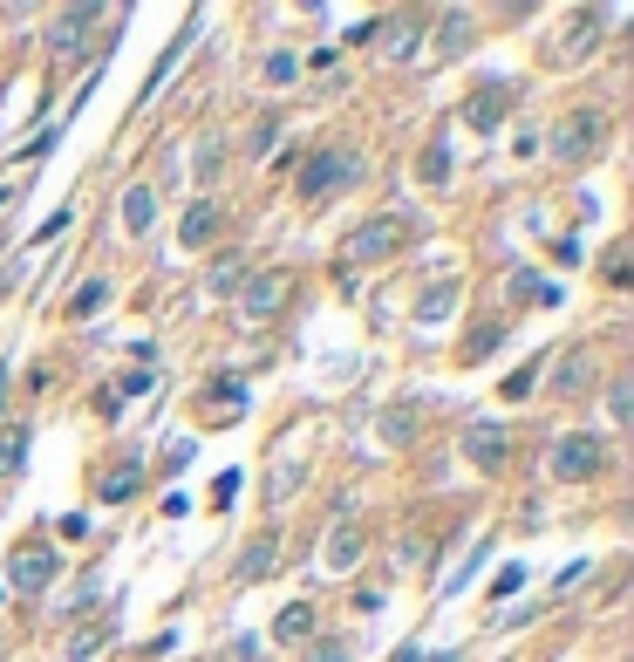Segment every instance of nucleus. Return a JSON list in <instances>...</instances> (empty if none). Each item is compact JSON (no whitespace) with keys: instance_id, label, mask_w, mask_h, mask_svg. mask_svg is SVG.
Instances as JSON below:
<instances>
[{"instance_id":"1","label":"nucleus","mask_w":634,"mask_h":662,"mask_svg":"<svg viewBox=\"0 0 634 662\" xmlns=\"http://www.w3.org/2000/svg\"><path fill=\"white\" fill-rule=\"evenodd\" d=\"M362 151L355 144H321V151L300 164V198H328V192H341V185H362Z\"/></svg>"},{"instance_id":"2","label":"nucleus","mask_w":634,"mask_h":662,"mask_svg":"<svg viewBox=\"0 0 634 662\" xmlns=\"http://www.w3.org/2000/svg\"><path fill=\"white\" fill-rule=\"evenodd\" d=\"M600 465H607V451H600V437H587V430H566L560 444H553V458H546V471L560 485H587V478H600Z\"/></svg>"},{"instance_id":"3","label":"nucleus","mask_w":634,"mask_h":662,"mask_svg":"<svg viewBox=\"0 0 634 662\" xmlns=\"http://www.w3.org/2000/svg\"><path fill=\"white\" fill-rule=\"evenodd\" d=\"M410 219L403 212H382V219H362L355 233H348V260H389V253H403L410 246Z\"/></svg>"},{"instance_id":"4","label":"nucleus","mask_w":634,"mask_h":662,"mask_svg":"<svg viewBox=\"0 0 634 662\" xmlns=\"http://www.w3.org/2000/svg\"><path fill=\"white\" fill-rule=\"evenodd\" d=\"M294 301V273L287 267H266L239 287V321H273V314Z\"/></svg>"},{"instance_id":"5","label":"nucleus","mask_w":634,"mask_h":662,"mask_svg":"<svg viewBox=\"0 0 634 662\" xmlns=\"http://www.w3.org/2000/svg\"><path fill=\"white\" fill-rule=\"evenodd\" d=\"M546 144H553L560 164H587V157L600 151V110H573V117H560V130H553Z\"/></svg>"},{"instance_id":"6","label":"nucleus","mask_w":634,"mask_h":662,"mask_svg":"<svg viewBox=\"0 0 634 662\" xmlns=\"http://www.w3.org/2000/svg\"><path fill=\"white\" fill-rule=\"evenodd\" d=\"M96 21H103V7H62V14L48 21V48H55L62 62H75V55L89 48V35H96Z\"/></svg>"},{"instance_id":"7","label":"nucleus","mask_w":634,"mask_h":662,"mask_svg":"<svg viewBox=\"0 0 634 662\" xmlns=\"http://www.w3.org/2000/svg\"><path fill=\"white\" fill-rule=\"evenodd\" d=\"M464 458H471V471H505V458H512V430L498 424V417L471 424L464 430Z\"/></svg>"},{"instance_id":"8","label":"nucleus","mask_w":634,"mask_h":662,"mask_svg":"<svg viewBox=\"0 0 634 662\" xmlns=\"http://www.w3.org/2000/svg\"><path fill=\"white\" fill-rule=\"evenodd\" d=\"M7 581L21 587V594H41V587L55 581V546H14V560H7Z\"/></svg>"},{"instance_id":"9","label":"nucleus","mask_w":634,"mask_h":662,"mask_svg":"<svg viewBox=\"0 0 634 662\" xmlns=\"http://www.w3.org/2000/svg\"><path fill=\"white\" fill-rule=\"evenodd\" d=\"M512 110V82H485L471 103H464V117H471V130H498V117Z\"/></svg>"},{"instance_id":"10","label":"nucleus","mask_w":634,"mask_h":662,"mask_svg":"<svg viewBox=\"0 0 634 662\" xmlns=\"http://www.w3.org/2000/svg\"><path fill=\"white\" fill-rule=\"evenodd\" d=\"M553 390H560V396H587V390H594V355H580V349L560 355V369H553Z\"/></svg>"},{"instance_id":"11","label":"nucleus","mask_w":634,"mask_h":662,"mask_svg":"<svg viewBox=\"0 0 634 662\" xmlns=\"http://www.w3.org/2000/svg\"><path fill=\"white\" fill-rule=\"evenodd\" d=\"M362 526H348V519H341L335 533H328V567H335V574H348V567H362Z\"/></svg>"},{"instance_id":"12","label":"nucleus","mask_w":634,"mask_h":662,"mask_svg":"<svg viewBox=\"0 0 634 662\" xmlns=\"http://www.w3.org/2000/svg\"><path fill=\"white\" fill-rule=\"evenodd\" d=\"M273 560H280V533H260V540L239 553V581H266V574H273Z\"/></svg>"},{"instance_id":"13","label":"nucleus","mask_w":634,"mask_h":662,"mask_svg":"<svg viewBox=\"0 0 634 662\" xmlns=\"http://www.w3.org/2000/svg\"><path fill=\"white\" fill-rule=\"evenodd\" d=\"M594 41H600V14H573V21H566V41L553 48V55H560V62H573V55H587Z\"/></svg>"},{"instance_id":"14","label":"nucleus","mask_w":634,"mask_h":662,"mask_svg":"<svg viewBox=\"0 0 634 662\" xmlns=\"http://www.w3.org/2000/svg\"><path fill=\"white\" fill-rule=\"evenodd\" d=\"M123 226H130V233H150V226H157V192H150V185H130V192H123Z\"/></svg>"},{"instance_id":"15","label":"nucleus","mask_w":634,"mask_h":662,"mask_svg":"<svg viewBox=\"0 0 634 662\" xmlns=\"http://www.w3.org/2000/svg\"><path fill=\"white\" fill-rule=\"evenodd\" d=\"M178 233H185V246L212 239V233H219V205H212V198H191V212H185V226H178Z\"/></svg>"},{"instance_id":"16","label":"nucleus","mask_w":634,"mask_h":662,"mask_svg":"<svg viewBox=\"0 0 634 662\" xmlns=\"http://www.w3.org/2000/svg\"><path fill=\"white\" fill-rule=\"evenodd\" d=\"M239 410H246V390H239L232 376L212 383V410H205V417H212V424H239Z\"/></svg>"},{"instance_id":"17","label":"nucleus","mask_w":634,"mask_h":662,"mask_svg":"<svg viewBox=\"0 0 634 662\" xmlns=\"http://www.w3.org/2000/svg\"><path fill=\"white\" fill-rule=\"evenodd\" d=\"M103 649H110V628H103V622H89V628H75V635H69V662H96Z\"/></svg>"},{"instance_id":"18","label":"nucleus","mask_w":634,"mask_h":662,"mask_svg":"<svg viewBox=\"0 0 634 662\" xmlns=\"http://www.w3.org/2000/svg\"><path fill=\"white\" fill-rule=\"evenodd\" d=\"M21 458H28V424H7L0 430V478L21 471Z\"/></svg>"},{"instance_id":"19","label":"nucleus","mask_w":634,"mask_h":662,"mask_svg":"<svg viewBox=\"0 0 634 662\" xmlns=\"http://www.w3.org/2000/svg\"><path fill=\"white\" fill-rule=\"evenodd\" d=\"M103 301H110V280H103V273H89V280H82V287H75L69 314H96V308H103Z\"/></svg>"},{"instance_id":"20","label":"nucleus","mask_w":634,"mask_h":662,"mask_svg":"<svg viewBox=\"0 0 634 662\" xmlns=\"http://www.w3.org/2000/svg\"><path fill=\"white\" fill-rule=\"evenodd\" d=\"M294 492H300V465H294V458H280V465H273V485H266V499H273V506H287Z\"/></svg>"},{"instance_id":"21","label":"nucleus","mask_w":634,"mask_h":662,"mask_svg":"<svg viewBox=\"0 0 634 662\" xmlns=\"http://www.w3.org/2000/svg\"><path fill=\"white\" fill-rule=\"evenodd\" d=\"M450 308H457V287H450V280H444V287H430V294L416 301V321H444Z\"/></svg>"},{"instance_id":"22","label":"nucleus","mask_w":634,"mask_h":662,"mask_svg":"<svg viewBox=\"0 0 634 662\" xmlns=\"http://www.w3.org/2000/svg\"><path fill=\"white\" fill-rule=\"evenodd\" d=\"M464 41H471V14H444V21H437V48H444V55H457Z\"/></svg>"},{"instance_id":"23","label":"nucleus","mask_w":634,"mask_h":662,"mask_svg":"<svg viewBox=\"0 0 634 662\" xmlns=\"http://www.w3.org/2000/svg\"><path fill=\"white\" fill-rule=\"evenodd\" d=\"M416 178H423V185H444V178H450V151H444V144H430V151L416 157Z\"/></svg>"},{"instance_id":"24","label":"nucleus","mask_w":634,"mask_h":662,"mask_svg":"<svg viewBox=\"0 0 634 662\" xmlns=\"http://www.w3.org/2000/svg\"><path fill=\"white\" fill-rule=\"evenodd\" d=\"M498 335H505L498 321H485V328H471V335H464V362H485V355L498 349Z\"/></svg>"},{"instance_id":"25","label":"nucleus","mask_w":634,"mask_h":662,"mask_svg":"<svg viewBox=\"0 0 634 662\" xmlns=\"http://www.w3.org/2000/svg\"><path fill=\"white\" fill-rule=\"evenodd\" d=\"M512 301H546V308H553L560 294H553V287H546L539 273H512Z\"/></svg>"},{"instance_id":"26","label":"nucleus","mask_w":634,"mask_h":662,"mask_svg":"<svg viewBox=\"0 0 634 662\" xmlns=\"http://www.w3.org/2000/svg\"><path fill=\"white\" fill-rule=\"evenodd\" d=\"M266 82H280V89L300 82V55H287V48H280V55H266Z\"/></svg>"},{"instance_id":"27","label":"nucleus","mask_w":634,"mask_h":662,"mask_svg":"<svg viewBox=\"0 0 634 662\" xmlns=\"http://www.w3.org/2000/svg\"><path fill=\"white\" fill-rule=\"evenodd\" d=\"M130 492H137V465H116L103 478V499H130Z\"/></svg>"},{"instance_id":"28","label":"nucleus","mask_w":634,"mask_h":662,"mask_svg":"<svg viewBox=\"0 0 634 662\" xmlns=\"http://www.w3.org/2000/svg\"><path fill=\"white\" fill-rule=\"evenodd\" d=\"M607 410H614V417L634 410V376H614V383H607Z\"/></svg>"},{"instance_id":"29","label":"nucleus","mask_w":634,"mask_h":662,"mask_svg":"<svg viewBox=\"0 0 634 662\" xmlns=\"http://www.w3.org/2000/svg\"><path fill=\"white\" fill-rule=\"evenodd\" d=\"M382 437H389V444H410V437H416V410H389Z\"/></svg>"},{"instance_id":"30","label":"nucleus","mask_w":634,"mask_h":662,"mask_svg":"<svg viewBox=\"0 0 634 662\" xmlns=\"http://www.w3.org/2000/svg\"><path fill=\"white\" fill-rule=\"evenodd\" d=\"M300 628H314V608H307V601H294V608L273 622V635H300Z\"/></svg>"},{"instance_id":"31","label":"nucleus","mask_w":634,"mask_h":662,"mask_svg":"<svg viewBox=\"0 0 634 662\" xmlns=\"http://www.w3.org/2000/svg\"><path fill=\"white\" fill-rule=\"evenodd\" d=\"M219 164H225V151H219V144H205V151L191 157V178H205V185H212V178H219Z\"/></svg>"},{"instance_id":"32","label":"nucleus","mask_w":634,"mask_h":662,"mask_svg":"<svg viewBox=\"0 0 634 662\" xmlns=\"http://www.w3.org/2000/svg\"><path fill=\"white\" fill-rule=\"evenodd\" d=\"M307 662H348V642H341V635H321V642L307 649Z\"/></svg>"},{"instance_id":"33","label":"nucleus","mask_w":634,"mask_h":662,"mask_svg":"<svg viewBox=\"0 0 634 662\" xmlns=\"http://www.w3.org/2000/svg\"><path fill=\"white\" fill-rule=\"evenodd\" d=\"M519 587H525V567H498V581H491L498 601H505V594H519Z\"/></svg>"},{"instance_id":"34","label":"nucleus","mask_w":634,"mask_h":662,"mask_svg":"<svg viewBox=\"0 0 634 662\" xmlns=\"http://www.w3.org/2000/svg\"><path fill=\"white\" fill-rule=\"evenodd\" d=\"M532 383H539V369H512V376H505V396H525Z\"/></svg>"},{"instance_id":"35","label":"nucleus","mask_w":634,"mask_h":662,"mask_svg":"<svg viewBox=\"0 0 634 662\" xmlns=\"http://www.w3.org/2000/svg\"><path fill=\"white\" fill-rule=\"evenodd\" d=\"M273 137H280V123L266 117V123H260V130H253V157H266V151H273Z\"/></svg>"},{"instance_id":"36","label":"nucleus","mask_w":634,"mask_h":662,"mask_svg":"<svg viewBox=\"0 0 634 662\" xmlns=\"http://www.w3.org/2000/svg\"><path fill=\"white\" fill-rule=\"evenodd\" d=\"M580 581H587V560H573V567H566V574H560V581H553V587H560V594H573V587H580Z\"/></svg>"},{"instance_id":"37","label":"nucleus","mask_w":634,"mask_h":662,"mask_svg":"<svg viewBox=\"0 0 634 662\" xmlns=\"http://www.w3.org/2000/svg\"><path fill=\"white\" fill-rule=\"evenodd\" d=\"M0 403H7V376H0Z\"/></svg>"}]
</instances>
